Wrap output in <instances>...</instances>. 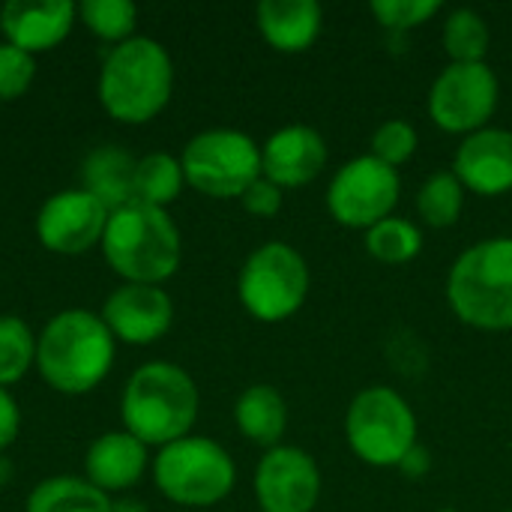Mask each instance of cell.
<instances>
[{"instance_id": "21", "label": "cell", "mask_w": 512, "mask_h": 512, "mask_svg": "<svg viewBox=\"0 0 512 512\" xmlns=\"http://www.w3.org/2000/svg\"><path fill=\"white\" fill-rule=\"evenodd\" d=\"M234 420L243 438H249L258 447H279L285 426H288V405L282 393L270 384H252L240 393L234 405Z\"/></svg>"}, {"instance_id": "15", "label": "cell", "mask_w": 512, "mask_h": 512, "mask_svg": "<svg viewBox=\"0 0 512 512\" xmlns=\"http://www.w3.org/2000/svg\"><path fill=\"white\" fill-rule=\"evenodd\" d=\"M453 174L468 192H477L483 198H498L512 192L510 129L486 126L468 135L453 156Z\"/></svg>"}, {"instance_id": "19", "label": "cell", "mask_w": 512, "mask_h": 512, "mask_svg": "<svg viewBox=\"0 0 512 512\" xmlns=\"http://www.w3.org/2000/svg\"><path fill=\"white\" fill-rule=\"evenodd\" d=\"M255 18L264 42L282 54L312 48L324 27V12L315 0H261Z\"/></svg>"}, {"instance_id": "30", "label": "cell", "mask_w": 512, "mask_h": 512, "mask_svg": "<svg viewBox=\"0 0 512 512\" xmlns=\"http://www.w3.org/2000/svg\"><path fill=\"white\" fill-rule=\"evenodd\" d=\"M33 75H36V57L9 42H0V102L21 99L30 90Z\"/></svg>"}, {"instance_id": "29", "label": "cell", "mask_w": 512, "mask_h": 512, "mask_svg": "<svg viewBox=\"0 0 512 512\" xmlns=\"http://www.w3.org/2000/svg\"><path fill=\"white\" fill-rule=\"evenodd\" d=\"M417 144V129L408 120H387L372 135V156L390 168H399L417 153Z\"/></svg>"}, {"instance_id": "37", "label": "cell", "mask_w": 512, "mask_h": 512, "mask_svg": "<svg viewBox=\"0 0 512 512\" xmlns=\"http://www.w3.org/2000/svg\"><path fill=\"white\" fill-rule=\"evenodd\" d=\"M510 512H512V510H510Z\"/></svg>"}, {"instance_id": "14", "label": "cell", "mask_w": 512, "mask_h": 512, "mask_svg": "<svg viewBox=\"0 0 512 512\" xmlns=\"http://www.w3.org/2000/svg\"><path fill=\"white\" fill-rule=\"evenodd\" d=\"M102 321L117 342L126 345H153L174 324V303L159 285L123 282L114 288L102 306Z\"/></svg>"}, {"instance_id": "24", "label": "cell", "mask_w": 512, "mask_h": 512, "mask_svg": "<svg viewBox=\"0 0 512 512\" xmlns=\"http://www.w3.org/2000/svg\"><path fill=\"white\" fill-rule=\"evenodd\" d=\"M465 207V186L453 171L432 174L417 192V213L432 228H450L459 222Z\"/></svg>"}, {"instance_id": "34", "label": "cell", "mask_w": 512, "mask_h": 512, "mask_svg": "<svg viewBox=\"0 0 512 512\" xmlns=\"http://www.w3.org/2000/svg\"><path fill=\"white\" fill-rule=\"evenodd\" d=\"M429 468H432V456H429V450L420 447V444L399 462V471H402L405 477H411V480H423V477L429 474Z\"/></svg>"}, {"instance_id": "5", "label": "cell", "mask_w": 512, "mask_h": 512, "mask_svg": "<svg viewBox=\"0 0 512 512\" xmlns=\"http://www.w3.org/2000/svg\"><path fill=\"white\" fill-rule=\"evenodd\" d=\"M447 300L468 327L512 330V237L465 249L447 276Z\"/></svg>"}, {"instance_id": "12", "label": "cell", "mask_w": 512, "mask_h": 512, "mask_svg": "<svg viewBox=\"0 0 512 512\" xmlns=\"http://www.w3.org/2000/svg\"><path fill=\"white\" fill-rule=\"evenodd\" d=\"M108 210L81 186L60 189L36 213V240L54 255H84L102 243Z\"/></svg>"}, {"instance_id": "26", "label": "cell", "mask_w": 512, "mask_h": 512, "mask_svg": "<svg viewBox=\"0 0 512 512\" xmlns=\"http://www.w3.org/2000/svg\"><path fill=\"white\" fill-rule=\"evenodd\" d=\"M366 249L381 264H408L423 249V234L414 222L390 216L366 231Z\"/></svg>"}, {"instance_id": "31", "label": "cell", "mask_w": 512, "mask_h": 512, "mask_svg": "<svg viewBox=\"0 0 512 512\" xmlns=\"http://www.w3.org/2000/svg\"><path fill=\"white\" fill-rule=\"evenodd\" d=\"M441 3L438 0H375L372 15L393 33L414 30L426 24L432 15H438Z\"/></svg>"}, {"instance_id": "16", "label": "cell", "mask_w": 512, "mask_h": 512, "mask_svg": "<svg viewBox=\"0 0 512 512\" xmlns=\"http://www.w3.org/2000/svg\"><path fill=\"white\" fill-rule=\"evenodd\" d=\"M327 165V144L312 126H282L261 147V177L282 192L309 186Z\"/></svg>"}, {"instance_id": "36", "label": "cell", "mask_w": 512, "mask_h": 512, "mask_svg": "<svg viewBox=\"0 0 512 512\" xmlns=\"http://www.w3.org/2000/svg\"><path fill=\"white\" fill-rule=\"evenodd\" d=\"M114 512H147V507L141 501H117Z\"/></svg>"}, {"instance_id": "33", "label": "cell", "mask_w": 512, "mask_h": 512, "mask_svg": "<svg viewBox=\"0 0 512 512\" xmlns=\"http://www.w3.org/2000/svg\"><path fill=\"white\" fill-rule=\"evenodd\" d=\"M21 432V408L15 402V396L0 387V453H6Z\"/></svg>"}, {"instance_id": "28", "label": "cell", "mask_w": 512, "mask_h": 512, "mask_svg": "<svg viewBox=\"0 0 512 512\" xmlns=\"http://www.w3.org/2000/svg\"><path fill=\"white\" fill-rule=\"evenodd\" d=\"M78 18L105 42H126L138 24V6L132 0H84L78 6Z\"/></svg>"}, {"instance_id": "2", "label": "cell", "mask_w": 512, "mask_h": 512, "mask_svg": "<svg viewBox=\"0 0 512 512\" xmlns=\"http://www.w3.org/2000/svg\"><path fill=\"white\" fill-rule=\"evenodd\" d=\"M198 408L201 396L192 375L165 360L138 366L120 396L123 429L159 450L192 432Z\"/></svg>"}, {"instance_id": "20", "label": "cell", "mask_w": 512, "mask_h": 512, "mask_svg": "<svg viewBox=\"0 0 512 512\" xmlns=\"http://www.w3.org/2000/svg\"><path fill=\"white\" fill-rule=\"evenodd\" d=\"M135 168L138 159L129 150L102 144L81 162V189L90 192L108 213H114L135 201Z\"/></svg>"}, {"instance_id": "22", "label": "cell", "mask_w": 512, "mask_h": 512, "mask_svg": "<svg viewBox=\"0 0 512 512\" xmlns=\"http://www.w3.org/2000/svg\"><path fill=\"white\" fill-rule=\"evenodd\" d=\"M27 512H114V501L90 480L60 474L36 483L27 495Z\"/></svg>"}, {"instance_id": "35", "label": "cell", "mask_w": 512, "mask_h": 512, "mask_svg": "<svg viewBox=\"0 0 512 512\" xmlns=\"http://www.w3.org/2000/svg\"><path fill=\"white\" fill-rule=\"evenodd\" d=\"M9 483H12V462H9V456L0 453V489L9 486Z\"/></svg>"}, {"instance_id": "17", "label": "cell", "mask_w": 512, "mask_h": 512, "mask_svg": "<svg viewBox=\"0 0 512 512\" xmlns=\"http://www.w3.org/2000/svg\"><path fill=\"white\" fill-rule=\"evenodd\" d=\"M75 15L78 6L69 0H9L0 9L3 42L36 57L57 48L69 36Z\"/></svg>"}, {"instance_id": "27", "label": "cell", "mask_w": 512, "mask_h": 512, "mask_svg": "<svg viewBox=\"0 0 512 512\" xmlns=\"http://www.w3.org/2000/svg\"><path fill=\"white\" fill-rule=\"evenodd\" d=\"M30 366H36L33 330L15 315H0V387L18 384Z\"/></svg>"}, {"instance_id": "6", "label": "cell", "mask_w": 512, "mask_h": 512, "mask_svg": "<svg viewBox=\"0 0 512 512\" xmlns=\"http://www.w3.org/2000/svg\"><path fill=\"white\" fill-rule=\"evenodd\" d=\"M153 480L168 501L201 510L231 495L237 483V468L222 444L186 435L156 453Z\"/></svg>"}, {"instance_id": "32", "label": "cell", "mask_w": 512, "mask_h": 512, "mask_svg": "<svg viewBox=\"0 0 512 512\" xmlns=\"http://www.w3.org/2000/svg\"><path fill=\"white\" fill-rule=\"evenodd\" d=\"M240 204L246 207L249 216L273 219V216L282 210V189H279L276 183H270L267 177H258V180L240 195Z\"/></svg>"}, {"instance_id": "11", "label": "cell", "mask_w": 512, "mask_h": 512, "mask_svg": "<svg viewBox=\"0 0 512 512\" xmlns=\"http://www.w3.org/2000/svg\"><path fill=\"white\" fill-rule=\"evenodd\" d=\"M402 195L399 171L378 162L372 153L342 165L327 186V210L345 228L369 231L393 216Z\"/></svg>"}, {"instance_id": "3", "label": "cell", "mask_w": 512, "mask_h": 512, "mask_svg": "<svg viewBox=\"0 0 512 512\" xmlns=\"http://www.w3.org/2000/svg\"><path fill=\"white\" fill-rule=\"evenodd\" d=\"M174 90V63L162 42L132 36L114 45L99 69L102 108L129 126L150 123L165 111Z\"/></svg>"}, {"instance_id": "23", "label": "cell", "mask_w": 512, "mask_h": 512, "mask_svg": "<svg viewBox=\"0 0 512 512\" xmlns=\"http://www.w3.org/2000/svg\"><path fill=\"white\" fill-rule=\"evenodd\" d=\"M186 186V174L177 156L171 153H147L135 168V201L168 210L171 201L180 198Z\"/></svg>"}, {"instance_id": "25", "label": "cell", "mask_w": 512, "mask_h": 512, "mask_svg": "<svg viewBox=\"0 0 512 512\" xmlns=\"http://www.w3.org/2000/svg\"><path fill=\"white\" fill-rule=\"evenodd\" d=\"M489 24L474 9H456L444 21V51L453 63H486L489 54Z\"/></svg>"}, {"instance_id": "9", "label": "cell", "mask_w": 512, "mask_h": 512, "mask_svg": "<svg viewBox=\"0 0 512 512\" xmlns=\"http://www.w3.org/2000/svg\"><path fill=\"white\" fill-rule=\"evenodd\" d=\"M186 183L207 198H240L261 177V147L237 129L198 132L180 156Z\"/></svg>"}, {"instance_id": "1", "label": "cell", "mask_w": 512, "mask_h": 512, "mask_svg": "<svg viewBox=\"0 0 512 512\" xmlns=\"http://www.w3.org/2000/svg\"><path fill=\"white\" fill-rule=\"evenodd\" d=\"M114 348L117 339L102 315H93L90 309H63L36 336V369L51 390L84 396L108 378Z\"/></svg>"}, {"instance_id": "4", "label": "cell", "mask_w": 512, "mask_h": 512, "mask_svg": "<svg viewBox=\"0 0 512 512\" xmlns=\"http://www.w3.org/2000/svg\"><path fill=\"white\" fill-rule=\"evenodd\" d=\"M102 255L108 267L135 285H162L183 258V243L168 210L132 201L108 216L102 234Z\"/></svg>"}, {"instance_id": "18", "label": "cell", "mask_w": 512, "mask_h": 512, "mask_svg": "<svg viewBox=\"0 0 512 512\" xmlns=\"http://www.w3.org/2000/svg\"><path fill=\"white\" fill-rule=\"evenodd\" d=\"M144 471H147V444H141L126 429L105 432L87 447L84 480H90L105 495L138 486Z\"/></svg>"}, {"instance_id": "8", "label": "cell", "mask_w": 512, "mask_h": 512, "mask_svg": "<svg viewBox=\"0 0 512 512\" xmlns=\"http://www.w3.org/2000/svg\"><path fill=\"white\" fill-rule=\"evenodd\" d=\"M237 294L243 309L264 324L288 321L300 312L309 294V267L306 258L282 243H264L258 246L240 267Z\"/></svg>"}, {"instance_id": "10", "label": "cell", "mask_w": 512, "mask_h": 512, "mask_svg": "<svg viewBox=\"0 0 512 512\" xmlns=\"http://www.w3.org/2000/svg\"><path fill=\"white\" fill-rule=\"evenodd\" d=\"M501 84L489 63H450L429 90V117L450 135H474L498 111Z\"/></svg>"}, {"instance_id": "7", "label": "cell", "mask_w": 512, "mask_h": 512, "mask_svg": "<svg viewBox=\"0 0 512 512\" xmlns=\"http://www.w3.org/2000/svg\"><path fill=\"white\" fill-rule=\"evenodd\" d=\"M345 438L354 456L372 468H399L417 447V417L390 387H369L354 396L345 414Z\"/></svg>"}, {"instance_id": "13", "label": "cell", "mask_w": 512, "mask_h": 512, "mask_svg": "<svg viewBox=\"0 0 512 512\" xmlns=\"http://www.w3.org/2000/svg\"><path fill=\"white\" fill-rule=\"evenodd\" d=\"M255 498L261 512H312L321 498V471L300 447H273L258 462Z\"/></svg>"}]
</instances>
